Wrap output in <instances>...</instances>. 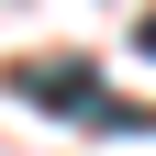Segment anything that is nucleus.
<instances>
[{"mask_svg": "<svg viewBox=\"0 0 156 156\" xmlns=\"http://www.w3.org/2000/svg\"><path fill=\"white\" fill-rule=\"evenodd\" d=\"M11 101H34V112H78V123H101V67H89V56H45V67H11Z\"/></svg>", "mask_w": 156, "mask_h": 156, "instance_id": "nucleus-1", "label": "nucleus"}, {"mask_svg": "<svg viewBox=\"0 0 156 156\" xmlns=\"http://www.w3.org/2000/svg\"><path fill=\"white\" fill-rule=\"evenodd\" d=\"M134 45H145V56H156V11H145V34H134Z\"/></svg>", "mask_w": 156, "mask_h": 156, "instance_id": "nucleus-2", "label": "nucleus"}]
</instances>
